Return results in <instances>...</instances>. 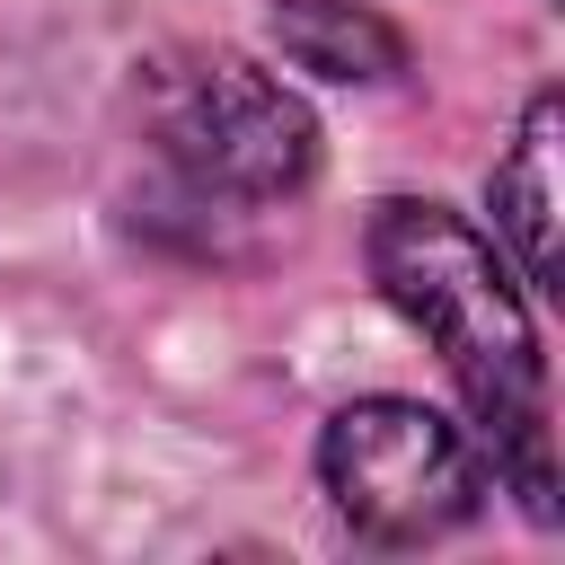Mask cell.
<instances>
[{"label":"cell","instance_id":"cell-2","mask_svg":"<svg viewBox=\"0 0 565 565\" xmlns=\"http://www.w3.org/2000/svg\"><path fill=\"white\" fill-rule=\"evenodd\" d=\"M141 141L185 212L247 221L282 212L318 177V115L247 53H159L141 71Z\"/></svg>","mask_w":565,"mask_h":565},{"label":"cell","instance_id":"cell-4","mask_svg":"<svg viewBox=\"0 0 565 565\" xmlns=\"http://www.w3.org/2000/svg\"><path fill=\"white\" fill-rule=\"evenodd\" d=\"M556 124H565V106H556V88H539L512 150L494 159V185H486L494 247L512 256V274L530 291H556V274H565V247H556Z\"/></svg>","mask_w":565,"mask_h":565},{"label":"cell","instance_id":"cell-1","mask_svg":"<svg viewBox=\"0 0 565 565\" xmlns=\"http://www.w3.org/2000/svg\"><path fill=\"white\" fill-rule=\"evenodd\" d=\"M362 256L380 300L441 353L450 388L477 415V441L494 459V494H521V512L556 521V433H547V353L530 291L512 256L433 194H388L362 221Z\"/></svg>","mask_w":565,"mask_h":565},{"label":"cell","instance_id":"cell-5","mask_svg":"<svg viewBox=\"0 0 565 565\" xmlns=\"http://www.w3.org/2000/svg\"><path fill=\"white\" fill-rule=\"evenodd\" d=\"M274 44L291 71H318L344 88H380L406 71V35L371 0H274Z\"/></svg>","mask_w":565,"mask_h":565},{"label":"cell","instance_id":"cell-3","mask_svg":"<svg viewBox=\"0 0 565 565\" xmlns=\"http://www.w3.org/2000/svg\"><path fill=\"white\" fill-rule=\"evenodd\" d=\"M318 494L371 547H433L494 494V459L424 397H353L318 424Z\"/></svg>","mask_w":565,"mask_h":565}]
</instances>
